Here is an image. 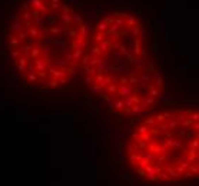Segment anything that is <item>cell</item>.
<instances>
[{"label":"cell","instance_id":"obj_1","mask_svg":"<svg viewBox=\"0 0 199 186\" xmlns=\"http://www.w3.org/2000/svg\"><path fill=\"white\" fill-rule=\"evenodd\" d=\"M80 69L92 92L116 115L143 113L163 95V79L149 56L145 29L125 11H110L95 23Z\"/></svg>","mask_w":199,"mask_h":186},{"label":"cell","instance_id":"obj_2","mask_svg":"<svg viewBox=\"0 0 199 186\" xmlns=\"http://www.w3.org/2000/svg\"><path fill=\"white\" fill-rule=\"evenodd\" d=\"M86 24L65 0H27L1 36V50L24 85L67 87L85 55Z\"/></svg>","mask_w":199,"mask_h":186},{"label":"cell","instance_id":"obj_3","mask_svg":"<svg viewBox=\"0 0 199 186\" xmlns=\"http://www.w3.org/2000/svg\"><path fill=\"white\" fill-rule=\"evenodd\" d=\"M128 162L135 173L153 183H175L196 178L198 112L175 109L142 120L128 140Z\"/></svg>","mask_w":199,"mask_h":186}]
</instances>
